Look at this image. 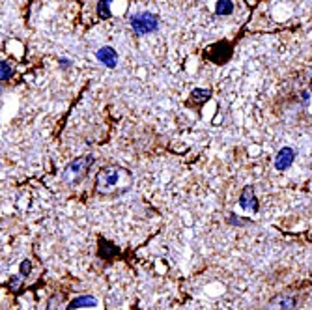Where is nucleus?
<instances>
[{
  "label": "nucleus",
  "mask_w": 312,
  "mask_h": 310,
  "mask_svg": "<svg viewBox=\"0 0 312 310\" xmlns=\"http://www.w3.org/2000/svg\"><path fill=\"white\" fill-rule=\"evenodd\" d=\"M293 161H295V150H292V148H282L277 153V157H275V168L277 170H286V168H290L293 165Z\"/></svg>",
  "instance_id": "obj_5"
},
{
  "label": "nucleus",
  "mask_w": 312,
  "mask_h": 310,
  "mask_svg": "<svg viewBox=\"0 0 312 310\" xmlns=\"http://www.w3.org/2000/svg\"><path fill=\"white\" fill-rule=\"evenodd\" d=\"M191 97L196 103H204V101H207V99L212 97V92L206 90V88H194L193 92H191Z\"/></svg>",
  "instance_id": "obj_10"
},
{
  "label": "nucleus",
  "mask_w": 312,
  "mask_h": 310,
  "mask_svg": "<svg viewBox=\"0 0 312 310\" xmlns=\"http://www.w3.org/2000/svg\"><path fill=\"white\" fill-rule=\"evenodd\" d=\"M297 306V299L293 295H279V297H275L271 303H269V308L273 310H293Z\"/></svg>",
  "instance_id": "obj_6"
},
{
  "label": "nucleus",
  "mask_w": 312,
  "mask_h": 310,
  "mask_svg": "<svg viewBox=\"0 0 312 310\" xmlns=\"http://www.w3.org/2000/svg\"><path fill=\"white\" fill-rule=\"evenodd\" d=\"M120 179V170L118 168H105L97 174V189L99 191H107L118 183Z\"/></svg>",
  "instance_id": "obj_3"
},
{
  "label": "nucleus",
  "mask_w": 312,
  "mask_h": 310,
  "mask_svg": "<svg viewBox=\"0 0 312 310\" xmlns=\"http://www.w3.org/2000/svg\"><path fill=\"white\" fill-rule=\"evenodd\" d=\"M232 12H234V2L232 0H219V2H217V6H215V14L223 15V17L230 15Z\"/></svg>",
  "instance_id": "obj_9"
},
{
  "label": "nucleus",
  "mask_w": 312,
  "mask_h": 310,
  "mask_svg": "<svg viewBox=\"0 0 312 310\" xmlns=\"http://www.w3.org/2000/svg\"><path fill=\"white\" fill-rule=\"evenodd\" d=\"M310 90H312V80H310Z\"/></svg>",
  "instance_id": "obj_16"
},
{
  "label": "nucleus",
  "mask_w": 312,
  "mask_h": 310,
  "mask_svg": "<svg viewBox=\"0 0 312 310\" xmlns=\"http://www.w3.org/2000/svg\"><path fill=\"white\" fill-rule=\"evenodd\" d=\"M239 205L249 213H256L258 212V200H256V194H254V189L251 185H247L245 189L241 191V196H239Z\"/></svg>",
  "instance_id": "obj_4"
},
{
  "label": "nucleus",
  "mask_w": 312,
  "mask_h": 310,
  "mask_svg": "<svg viewBox=\"0 0 312 310\" xmlns=\"http://www.w3.org/2000/svg\"><path fill=\"white\" fill-rule=\"evenodd\" d=\"M97 306V299L92 295H80L77 299H73L71 303L67 304V310H77V308H93Z\"/></svg>",
  "instance_id": "obj_8"
},
{
  "label": "nucleus",
  "mask_w": 312,
  "mask_h": 310,
  "mask_svg": "<svg viewBox=\"0 0 312 310\" xmlns=\"http://www.w3.org/2000/svg\"><path fill=\"white\" fill-rule=\"evenodd\" d=\"M131 28L135 32L144 36V34H152L159 28V19L153 14H148V12H140V14H135L131 17Z\"/></svg>",
  "instance_id": "obj_2"
},
{
  "label": "nucleus",
  "mask_w": 312,
  "mask_h": 310,
  "mask_svg": "<svg viewBox=\"0 0 312 310\" xmlns=\"http://www.w3.org/2000/svg\"><path fill=\"white\" fill-rule=\"evenodd\" d=\"M12 75H14V69H12V66H10L8 62H0V80L12 79Z\"/></svg>",
  "instance_id": "obj_12"
},
{
  "label": "nucleus",
  "mask_w": 312,
  "mask_h": 310,
  "mask_svg": "<svg viewBox=\"0 0 312 310\" xmlns=\"http://www.w3.org/2000/svg\"><path fill=\"white\" fill-rule=\"evenodd\" d=\"M60 64H62V67H67V66H71V62L66 58H60Z\"/></svg>",
  "instance_id": "obj_15"
},
{
  "label": "nucleus",
  "mask_w": 312,
  "mask_h": 310,
  "mask_svg": "<svg viewBox=\"0 0 312 310\" xmlns=\"http://www.w3.org/2000/svg\"><path fill=\"white\" fill-rule=\"evenodd\" d=\"M30 269H32L30 262H28V260H25V262L21 264V275H23V277H27L28 273H30Z\"/></svg>",
  "instance_id": "obj_14"
},
{
  "label": "nucleus",
  "mask_w": 312,
  "mask_h": 310,
  "mask_svg": "<svg viewBox=\"0 0 312 310\" xmlns=\"http://www.w3.org/2000/svg\"><path fill=\"white\" fill-rule=\"evenodd\" d=\"M228 223H232V225H239V226H243V225H249V223H251V221H245V219H236L234 217V215H230V217H228Z\"/></svg>",
  "instance_id": "obj_13"
},
{
  "label": "nucleus",
  "mask_w": 312,
  "mask_h": 310,
  "mask_svg": "<svg viewBox=\"0 0 312 310\" xmlns=\"http://www.w3.org/2000/svg\"><path fill=\"white\" fill-rule=\"evenodd\" d=\"M95 56L107 67H116V64H118V54H116L113 47H101L99 51L95 53Z\"/></svg>",
  "instance_id": "obj_7"
},
{
  "label": "nucleus",
  "mask_w": 312,
  "mask_h": 310,
  "mask_svg": "<svg viewBox=\"0 0 312 310\" xmlns=\"http://www.w3.org/2000/svg\"><path fill=\"white\" fill-rule=\"evenodd\" d=\"M93 163V157L92 155H84V157H79L75 159L73 163H69V165L66 166V170H64V181H67V183H75V181H79L84 174H86V170L90 168V165Z\"/></svg>",
  "instance_id": "obj_1"
},
{
  "label": "nucleus",
  "mask_w": 312,
  "mask_h": 310,
  "mask_svg": "<svg viewBox=\"0 0 312 310\" xmlns=\"http://www.w3.org/2000/svg\"><path fill=\"white\" fill-rule=\"evenodd\" d=\"M111 2L113 0H99V4H97V15H99L101 19H109L111 17Z\"/></svg>",
  "instance_id": "obj_11"
}]
</instances>
